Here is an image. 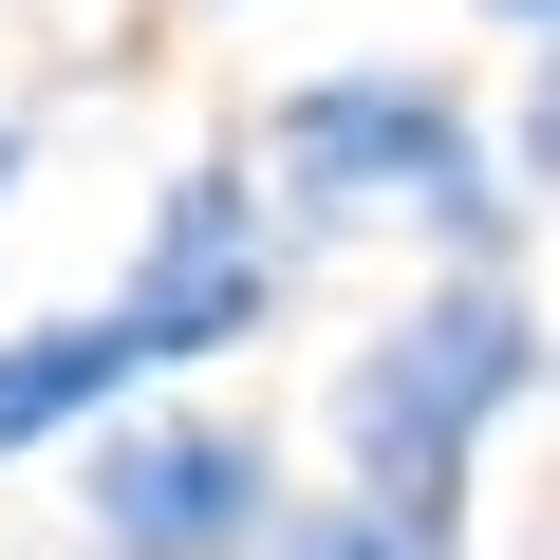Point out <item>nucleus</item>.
Wrapping results in <instances>:
<instances>
[{
	"label": "nucleus",
	"mask_w": 560,
	"mask_h": 560,
	"mask_svg": "<svg viewBox=\"0 0 560 560\" xmlns=\"http://www.w3.org/2000/svg\"><path fill=\"white\" fill-rule=\"evenodd\" d=\"M131 374H168L131 318H38V337H0V448H38V430H94V411H131Z\"/></svg>",
	"instance_id": "5"
},
{
	"label": "nucleus",
	"mask_w": 560,
	"mask_h": 560,
	"mask_svg": "<svg viewBox=\"0 0 560 560\" xmlns=\"http://www.w3.org/2000/svg\"><path fill=\"white\" fill-rule=\"evenodd\" d=\"M261 560H448V523H411V504H374V486H318V504H280Z\"/></svg>",
	"instance_id": "6"
},
{
	"label": "nucleus",
	"mask_w": 560,
	"mask_h": 560,
	"mask_svg": "<svg viewBox=\"0 0 560 560\" xmlns=\"http://www.w3.org/2000/svg\"><path fill=\"white\" fill-rule=\"evenodd\" d=\"M486 20H523V38H560V0H486Z\"/></svg>",
	"instance_id": "8"
},
{
	"label": "nucleus",
	"mask_w": 560,
	"mask_h": 560,
	"mask_svg": "<svg viewBox=\"0 0 560 560\" xmlns=\"http://www.w3.org/2000/svg\"><path fill=\"white\" fill-rule=\"evenodd\" d=\"M0 187H20V113H0Z\"/></svg>",
	"instance_id": "9"
},
{
	"label": "nucleus",
	"mask_w": 560,
	"mask_h": 560,
	"mask_svg": "<svg viewBox=\"0 0 560 560\" xmlns=\"http://www.w3.org/2000/svg\"><path fill=\"white\" fill-rule=\"evenodd\" d=\"M280 280H300V224H280L243 168H168V206H150V243H131V280H113V318H131L150 355H224V337L280 318Z\"/></svg>",
	"instance_id": "4"
},
{
	"label": "nucleus",
	"mask_w": 560,
	"mask_h": 560,
	"mask_svg": "<svg viewBox=\"0 0 560 560\" xmlns=\"http://www.w3.org/2000/svg\"><path fill=\"white\" fill-rule=\"evenodd\" d=\"M261 150H280V187H300V224H337V206H411L448 261H504V168H486V131H467V94L448 75H411V57H374V75H300L261 113Z\"/></svg>",
	"instance_id": "2"
},
{
	"label": "nucleus",
	"mask_w": 560,
	"mask_h": 560,
	"mask_svg": "<svg viewBox=\"0 0 560 560\" xmlns=\"http://www.w3.org/2000/svg\"><path fill=\"white\" fill-rule=\"evenodd\" d=\"M523 187L560 206V38H541V94H523Z\"/></svg>",
	"instance_id": "7"
},
{
	"label": "nucleus",
	"mask_w": 560,
	"mask_h": 560,
	"mask_svg": "<svg viewBox=\"0 0 560 560\" xmlns=\"http://www.w3.org/2000/svg\"><path fill=\"white\" fill-rule=\"evenodd\" d=\"M75 504H94V560H261L280 541V467L243 411H113Z\"/></svg>",
	"instance_id": "3"
},
{
	"label": "nucleus",
	"mask_w": 560,
	"mask_h": 560,
	"mask_svg": "<svg viewBox=\"0 0 560 560\" xmlns=\"http://www.w3.org/2000/svg\"><path fill=\"white\" fill-rule=\"evenodd\" d=\"M541 374H560V337L523 318V280H504V261H448L430 300L337 374V448H355V486H374V504H411V523H448V541H467V448H486Z\"/></svg>",
	"instance_id": "1"
}]
</instances>
